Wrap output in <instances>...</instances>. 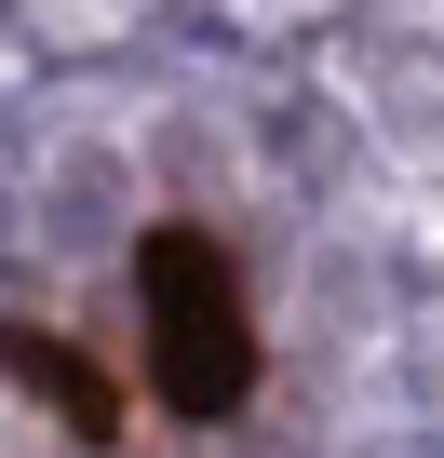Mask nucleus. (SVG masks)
I'll use <instances>...</instances> for the list:
<instances>
[{"mask_svg":"<svg viewBox=\"0 0 444 458\" xmlns=\"http://www.w3.org/2000/svg\"><path fill=\"white\" fill-rule=\"evenodd\" d=\"M135 284H148V391L175 418H230L256 391V324H243V270L215 229H148L135 243Z\"/></svg>","mask_w":444,"mask_h":458,"instance_id":"1","label":"nucleus"},{"mask_svg":"<svg viewBox=\"0 0 444 458\" xmlns=\"http://www.w3.org/2000/svg\"><path fill=\"white\" fill-rule=\"evenodd\" d=\"M14 377H28L41 404H68V431H81V445H121V391H108V377H95V364H81L68 337L14 324Z\"/></svg>","mask_w":444,"mask_h":458,"instance_id":"2","label":"nucleus"}]
</instances>
